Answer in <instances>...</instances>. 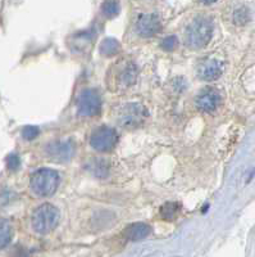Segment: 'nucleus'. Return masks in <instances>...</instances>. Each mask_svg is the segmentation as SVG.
<instances>
[{
	"label": "nucleus",
	"instance_id": "nucleus-1",
	"mask_svg": "<svg viewBox=\"0 0 255 257\" xmlns=\"http://www.w3.org/2000/svg\"><path fill=\"white\" fill-rule=\"evenodd\" d=\"M213 35V21L199 16L191 21L185 32V43L191 49H200L208 44Z\"/></svg>",
	"mask_w": 255,
	"mask_h": 257
},
{
	"label": "nucleus",
	"instance_id": "nucleus-2",
	"mask_svg": "<svg viewBox=\"0 0 255 257\" xmlns=\"http://www.w3.org/2000/svg\"><path fill=\"white\" fill-rule=\"evenodd\" d=\"M59 222V211L55 206L50 203H44L39 206L34 213H32V229L36 233L45 235L49 234L58 226Z\"/></svg>",
	"mask_w": 255,
	"mask_h": 257
},
{
	"label": "nucleus",
	"instance_id": "nucleus-3",
	"mask_svg": "<svg viewBox=\"0 0 255 257\" xmlns=\"http://www.w3.org/2000/svg\"><path fill=\"white\" fill-rule=\"evenodd\" d=\"M59 175L50 169H41L32 174L30 187L38 197H50L58 189Z\"/></svg>",
	"mask_w": 255,
	"mask_h": 257
},
{
	"label": "nucleus",
	"instance_id": "nucleus-4",
	"mask_svg": "<svg viewBox=\"0 0 255 257\" xmlns=\"http://www.w3.org/2000/svg\"><path fill=\"white\" fill-rule=\"evenodd\" d=\"M148 112L144 105L140 103H127L121 107L118 111V123L123 127H139L145 121Z\"/></svg>",
	"mask_w": 255,
	"mask_h": 257
},
{
	"label": "nucleus",
	"instance_id": "nucleus-5",
	"mask_svg": "<svg viewBox=\"0 0 255 257\" xmlns=\"http://www.w3.org/2000/svg\"><path fill=\"white\" fill-rule=\"evenodd\" d=\"M118 143V134L108 126L96 127L90 135V146L98 152H110Z\"/></svg>",
	"mask_w": 255,
	"mask_h": 257
},
{
	"label": "nucleus",
	"instance_id": "nucleus-6",
	"mask_svg": "<svg viewBox=\"0 0 255 257\" xmlns=\"http://www.w3.org/2000/svg\"><path fill=\"white\" fill-rule=\"evenodd\" d=\"M102 109V98L100 94L94 89H86L82 91L77 100V111L82 117H93Z\"/></svg>",
	"mask_w": 255,
	"mask_h": 257
},
{
	"label": "nucleus",
	"instance_id": "nucleus-7",
	"mask_svg": "<svg viewBox=\"0 0 255 257\" xmlns=\"http://www.w3.org/2000/svg\"><path fill=\"white\" fill-rule=\"evenodd\" d=\"M196 108L203 112H214L222 103V95L213 88H206L196 96Z\"/></svg>",
	"mask_w": 255,
	"mask_h": 257
},
{
	"label": "nucleus",
	"instance_id": "nucleus-8",
	"mask_svg": "<svg viewBox=\"0 0 255 257\" xmlns=\"http://www.w3.org/2000/svg\"><path fill=\"white\" fill-rule=\"evenodd\" d=\"M162 29V22L157 15H141L137 18L136 32L141 38H151Z\"/></svg>",
	"mask_w": 255,
	"mask_h": 257
},
{
	"label": "nucleus",
	"instance_id": "nucleus-9",
	"mask_svg": "<svg viewBox=\"0 0 255 257\" xmlns=\"http://www.w3.org/2000/svg\"><path fill=\"white\" fill-rule=\"evenodd\" d=\"M75 147L72 142H53L47 147V153L57 162H67L72 158Z\"/></svg>",
	"mask_w": 255,
	"mask_h": 257
},
{
	"label": "nucleus",
	"instance_id": "nucleus-10",
	"mask_svg": "<svg viewBox=\"0 0 255 257\" xmlns=\"http://www.w3.org/2000/svg\"><path fill=\"white\" fill-rule=\"evenodd\" d=\"M222 73H223V63L218 59H210L199 68V77L205 81L219 79Z\"/></svg>",
	"mask_w": 255,
	"mask_h": 257
},
{
	"label": "nucleus",
	"instance_id": "nucleus-11",
	"mask_svg": "<svg viewBox=\"0 0 255 257\" xmlns=\"http://www.w3.org/2000/svg\"><path fill=\"white\" fill-rule=\"evenodd\" d=\"M151 234V226L145 224V222H134L128 225L127 228L123 230V237L128 240H141L145 239Z\"/></svg>",
	"mask_w": 255,
	"mask_h": 257
},
{
	"label": "nucleus",
	"instance_id": "nucleus-12",
	"mask_svg": "<svg viewBox=\"0 0 255 257\" xmlns=\"http://www.w3.org/2000/svg\"><path fill=\"white\" fill-rule=\"evenodd\" d=\"M121 49V44L118 43V40L113 38H108L105 40L102 41L100 44V53L105 57H112L116 56L117 53Z\"/></svg>",
	"mask_w": 255,
	"mask_h": 257
},
{
	"label": "nucleus",
	"instance_id": "nucleus-13",
	"mask_svg": "<svg viewBox=\"0 0 255 257\" xmlns=\"http://www.w3.org/2000/svg\"><path fill=\"white\" fill-rule=\"evenodd\" d=\"M12 239V226L6 219H0V249L6 248Z\"/></svg>",
	"mask_w": 255,
	"mask_h": 257
},
{
	"label": "nucleus",
	"instance_id": "nucleus-14",
	"mask_svg": "<svg viewBox=\"0 0 255 257\" xmlns=\"http://www.w3.org/2000/svg\"><path fill=\"white\" fill-rule=\"evenodd\" d=\"M181 205L177 202H167L160 207V216L164 220H173L180 213Z\"/></svg>",
	"mask_w": 255,
	"mask_h": 257
},
{
	"label": "nucleus",
	"instance_id": "nucleus-15",
	"mask_svg": "<svg viewBox=\"0 0 255 257\" xmlns=\"http://www.w3.org/2000/svg\"><path fill=\"white\" fill-rule=\"evenodd\" d=\"M137 79V68L135 64L128 63L127 67L122 71L121 73V81L126 85V86H131L136 82Z\"/></svg>",
	"mask_w": 255,
	"mask_h": 257
},
{
	"label": "nucleus",
	"instance_id": "nucleus-16",
	"mask_svg": "<svg viewBox=\"0 0 255 257\" xmlns=\"http://www.w3.org/2000/svg\"><path fill=\"white\" fill-rule=\"evenodd\" d=\"M90 170L96 178H105L108 175V171H109V166L105 162V160H93Z\"/></svg>",
	"mask_w": 255,
	"mask_h": 257
},
{
	"label": "nucleus",
	"instance_id": "nucleus-17",
	"mask_svg": "<svg viewBox=\"0 0 255 257\" xmlns=\"http://www.w3.org/2000/svg\"><path fill=\"white\" fill-rule=\"evenodd\" d=\"M119 11V4L117 0H105L104 4L102 6V12L105 17L108 18H114L118 16Z\"/></svg>",
	"mask_w": 255,
	"mask_h": 257
},
{
	"label": "nucleus",
	"instance_id": "nucleus-18",
	"mask_svg": "<svg viewBox=\"0 0 255 257\" xmlns=\"http://www.w3.org/2000/svg\"><path fill=\"white\" fill-rule=\"evenodd\" d=\"M249 11H247L246 8H238L237 11L235 12V15H233V21H235V24L238 25V26H242V25H245L249 21Z\"/></svg>",
	"mask_w": 255,
	"mask_h": 257
},
{
	"label": "nucleus",
	"instance_id": "nucleus-19",
	"mask_svg": "<svg viewBox=\"0 0 255 257\" xmlns=\"http://www.w3.org/2000/svg\"><path fill=\"white\" fill-rule=\"evenodd\" d=\"M177 44H178V40L174 35L172 36H165L162 41H160V47L163 48L167 52H172V50L176 49Z\"/></svg>",
	"mask_w": 255,
	"mask_h": 257
},
{
	"label": "nucleus",
	"instance_id": "nucleus-20",
	"mask_svg": "<svg viewBox=\"0 0 255 257\" xmlns=\"http://www.w3.org/2000/svg\"><path fill=\"white\" fill-rule=\"evenodd\" d=\"M39 127H36V126H26V127L22 130V137H24L25 141H34L35 138H38L39 135Z\"/></svg>",
	"mask_w": 255,
	"mask_h": 257
},
{
	"label": "nucleus",
	"instance_id": "nucleus-21",
	"mask_svg": "<svg viewBox=\"0 0 255 257\" xmlns=\"http://www.w3.org/2000/svg\"><path fill=\"white\" fill-rule=\"evenodd\" d=\"M20 157L17 155H9L7 157V166L11 171H16L20 167Z\"/></svg>",
	"mask_w": 255,
	"mask_h": 257
},
{
	"label": "nucleus",
	"instance_id": "nucleus-22",
	"mask_svg": "<svg viewBox=\"0 0 255 257\" xmlns=\"http://www.w3.org/2000/svg\"><path fill=\"white\" fill-rule=\"evenodd\" d=\"M200 2H203L204 4H212L214 2H217V0H200Z\"/></svg>",
	"mask_w": 255,
	"mask_h": 257
}]
</instances>
